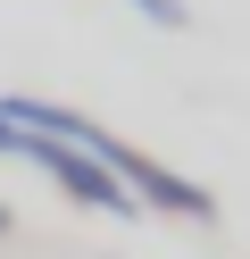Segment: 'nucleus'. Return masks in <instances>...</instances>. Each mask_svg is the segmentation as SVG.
I'll return each mask as SVG.
<instances>
[{
	"label": "nucleus",
	"instance_id": "obj_1",
	"mask_svg": "<svg viewBox=\"0 0 250 259\" xmlns=\"http://www.w3.org/2000/svg\"><path fill=\"white\" fill-rule=\"evenodd\" d=\"M17 159H33V167H42V176H50V184H59L75 209H100V218H133V192L117 184V176L100 167L92 151H75V142H50V134H17Z\"/></svg>",
	"mask_w": 250,
	"mask_h": 259
},
{
	"label": "nucleus",
	"instance_id": "obj_2",
	"mask_svg": "<svg viewBox=\"0 0 250 259\" xmlns=\"http://www.w3.org/2000/svg\"><path fill=\"white\" fill-rule=\"evenodd\" d=\"M133 9H142L150 25H183V17H192V9H183V0H133Z\"/></svg>",
	"mask_w": 250,
	"mask_h": 259
},
{
	"label": "nucleus",
	"instance_id": "obj_3",
	"mask_svg": "<svg viewBox=\"0 0 250 259\" xmlns=\"http://www.w3.org/2000/svg\"><path fill=\"white\" fill-rule=\"evenodd\" d=\"M0 151H17V125H9V117H0Z\"/></svg>",
	"mask_w": 250,
	"mask_h": 259
},
{
	"label": "nucleus",
	"instance_id": "obj_4",
	"mask_svg": "<svg viewBox=\"0 0 250 259\" xmlns=\"http://www.w3.org/2000/svg\"><path fill=\"white\" fill-rule=\"evenodd\" d=\"M9 226H17V209H9V201H0V234H9Z\"/></svg>",
	"mask_w": 250,
	"mask_h": 259
}]
</instances>
